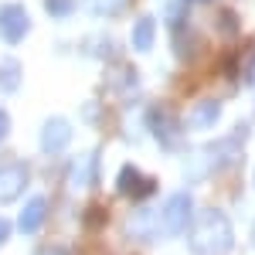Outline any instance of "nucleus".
Instances as JSON below:
<instances>
[{
	"label": "nucleus",
	"instance_id": "obj_1",
	"mask_svg": "<svg viewBox=\"0 0 255 255\" xmlns=\"http://www.w3.org/2000/svg\"><path fill=\"white\" fill-rule=\"evenodd\" d=\"M245 139H249V123H238L235 133H228V136H221V139H215V143L194 150L191 157L184 160V180H187V184H201V180H208L211 174L228 170L232 163H238Z\"/></svg>",
	"mask_w": 255,
	"mask_h": 255
},
{
	"label": "nucleus",
	"instance_id": "obj_2",
	"mask_svg": "<svg viewBox=\"0 0 255 255\" xmlns=\"http://www.w3.org/2000/svg\"><path fill=\"white\" fill-rule=\"evenodd\" d=\"M187 249H191V255H228L235 249L232 218L225 215L221 208L197 211L191 228H187Z\"/></svg>",
	"mask_w": 255,
	"mask_h": 255
},
{
	"label": "nucleus",
	"instance_id": "obj_3",
	"mask_svg": "<svg viewBox=\"0 0 255 255\" xmlns=\"http://www.w3.org/2000/svg\"><path fill=\"white\" fill-rule=\"evenodd\" d=\"M160 221H163V235H184L194 221V197L187 191L167 194L163 208H160Z\"/></svg>",
	"mask_w": 255,
	"mask_h": 255
},
{
	"label": "nucleus",
	"instance_id": "obj_4",
	"mask_svg": "<svg viewBox=\"0 0 255 255\" xmlns=\"http://www.w3.org/2000/svg\"><path fill=\"white\" fill-rule=\"evenodd\" d=\"M31 184V167L24 160H7L0 163V204H14L24 187Z\"/></svg>",
	"mask_w": 255,
	"mask_h": 255
},
{
	"label": "nucleus",
	"instance_id": "obj_5",
	"mask_svg": "<svg viewBox=\"0 0 255 255\" xmlns=\"http://www.w3.org/2000/svg\"><path fill=\"white\" fill-rule=\"evenodd\" d=\"M72 136H75L72 123H68L65 116H51V119H44V126H41L38 146H41V153H48V157H58L61 150L72 143Z\"/></svg>",
	"mask_w": 255,
	"mask_h": 255
},
{
	"label": "nucleus",
	"instance_id": "obj_6",
	"mask_svg": "<svg viewBox=\"0 0 255 255\" xmlns=\"http://www.w3.org/2000/svg\"><path fill=\"white\" fill-rule=\"evenodd\" d=\"M31 34V17L20 3H0V38L7 44H20Z\"/></svg>",
	"mask_w": 255,
	"mask_h": 255
},
{
	"label": "nucleus",
	"instance_id": "obj_7",
	"mask_svg": "<svg viewBox=\"0 0 255 255\" xmlns=\"http://www.w3.org/2000/svg\"><path fill=\"white\" fill-rule=\"evenodd\" d=\"M116 191L123 197L143 201V197H150L153 191H157V180H153V177H143V170H139V167L126 163V167H119V174H116Z\"/></svg>",
	"mask_w": 255,
	"mask_h": 255
},
{
	"label": "nucleus",
	"instance_id": "obj_8",
	"mask_svg": "<svg viewBox=\"0 0 255 255\" xmlns=\"http://www.w3.org/2000/svg\"><path fill=\"white\" fill-rule=\"evenodd\" d=\"M160 232H163V221H160V211H153V208H139L126 218V235L136 242H153V238H160Z\"/></svg>",
	"mask_w": 255,
	"mask_h": 255
},
{
	"label": "nucleus",
	"instance_id": "obj_9",
	"mask_svg": "<svg viewBox=\"0 0 255 255\" xmlns=\"http://www.w3.org/2000/svg\"><path fill=\"white\" fill-rule=\"evenodd\" d=\"M150 129H153V136L163 150H177L180 143H184V129H180V123H177L167 109H153L150 113Z\"/></svg>",
	"mask_w": 255,
	"mask_h": 255
},
{
	"label": "nucleus",
	"instance_id": "obj_10",
	"mask_svg": "<svg viewBox=\"0 0 255 255\" xmlns=\"http://www.w3.org/2000/svg\"><path fill=\"white\" fill-rule=\"evenodd\" d=\"M68 184H72V187H96L99 184V150H89V153H82L79 160H72Z\"/></svg>",
	"mask_w": 255,
	"mask_h": 255
},
{
	"label": "nucleus",
	"instance_id": "obj_11",
	"mask_svg": "<svg viewBox=\"0 0 255 255\" xmlns=\"http://www.w3.org/2000/svg\"><path fill=\"white\" fill-rule=\"evenodd\" d=\"M44 218H48V197L34 194L27 204H24V211H20V218H17V228L24 232V235H38L41 225H44Z\"/></svg>",
	"mask_w": 255,
	"mask_h": 255
},
{
	"label": "nucleus",
	"instance_id": "obj_12",
	"mask_svg": "<svg viewBox=\"0 0 255 255\" xmlns=\"http://www.w3.org/2000/svg\"><path fill=\"white\" fill-rule=\"evenodd\" d=\"M218 119H221V102L218 99H201V102H194V109L187 113V126L191 129H215Z\"/></svg>",
	"mask_w": 255,
	"mask_h": 255
},
{
	"label": "nucleus",
	"instance_id": "obj_13",
	"mask_svg": "<svg viewBox=\"0 0 255 255\" xmlns=\"http://www.w3.org/2000/svg\"><path fill=\"white\" fill-rule=\"evenodd\" d=\"M153 41H157V20L150 17V14L136 17L133 31H129V44H133L136 51H150V48H153Z\"/></svg>",
	"mask_w": 255,
	"mask_h": 255
},
{
	"label": "nucleus",
	"instance_id": "obj_14",
	"mask_svg": "<svg viewBox=\"0 0 255 255\" xmlns=\"http://www.w3.org/2000/svg\"><path fill=\"white\" fill-rule=\"evenodd\" d=\"M20 75H24V68H20L17 58H0V92L3 96L20 89Z\"/></svg>",
	"mask_w": 255,
	"mask_h": 255
},
{
	"label": "nucleus",
	"instance_id": "obj_15",
	"mask_svg": "<svg viewBox=\"0 0 255 255\" xmlns=\"http://www.w3.org/2000/svg\"><path fill=\"white\" fill-rule=\"evenodd\" d=\"M82 7L92 14V17H106V20H113L119 17L126 7H129V0H82Z\"/></svg>",
	"mask_w": 255,
	"mask_h": 255
},
{
	"label": "nucleus",
	"instance_id": "obj_16",
	"mask_svg": "<svg viewBox=\"0 0 255 255\" xmlns=\"http://www.w3.org/2000/svg\"><path fill=\"white\" fill-rule=\"evenodd\" d=\"M75 7H79V0H44V10H48L55 20L72 17V14H75Z\"/></svg>",
	"mask_w": 255,
	"mask_h": 255
},
{
	"label": "nucleus",
	"instance_id": "obj_17",
	"mask_svg": "<svg viewBox=\"0 0 255 255\" xmlns=\"http://www.w3.org/2000/svg\"><path fill=\"white\" fill-rule=\"evenodd\" d=\"M7 136H10V113L0 109V146L7 143Z\"/></svg>",
	"mask_w": 255,
	"mask_h": 255
},
{
	"label": "nucleus",
	"instance_id": "obj_18",
	"mask_svg": "<svg viewBox=\"0 0 255 255\" xmlns=\"http://www.w3.org/2000/svg\"><path fill=\"white\" fill-rule=\"evenodd\" d=\"M7 238H10V221L0 215V245H7Z\"/></svg>",
	"mask_w": 255,
	"mask_h": 255
},
{
	"label": "nucleus",
	"instance_id": "obj_19",
	"mask_svg": "<svg viewBox=\"0 0 255 255\" xmlns=\"http://www.w3.org/2000/svg\"><path fill=\"white\" fill-rule=\"evenodd\" d=\"M41 255H72L65 245H48V249H41Z\"/></svg>",
	"mask_w": 255,
	"mask_h": 255
},
{
	"label": "nucleus",
	"instance_id": "obj_20",
	"mask_svg": "<svg viewBox=\"0 0 255 255\" xmlns=\"http://www.w3.org/2000/svg\"><path fill=\"white\" fill-rule=\"evenodd\" d=\"M85 119H89V123L96 119V102H89V106H85Z\"/></svg>",
	"mask_w": 255,
	"mask_h": 255
},
{
	"label": "nucleus",
	"instance_id": "obj_21",
	"mask_svg": "<svg viewBox=\"0 0 255 255\" xmlns=\"http://www.w3.org/2000/svg\"><path fill=\"white\" fill-rule=\"evenodd\" d=\"M252 245H255V225H252Z\"/></svg>",
	"mask_w": 255,
	"mask_h": 255
}]
</instances>
